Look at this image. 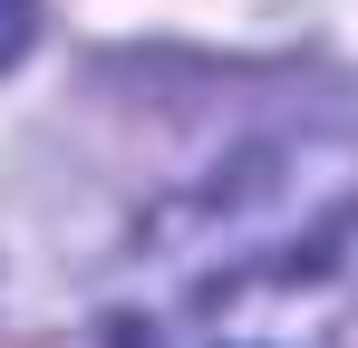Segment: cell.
<instances>
[{"label":"cell","instance_id":"obj_1","mask_svg":"<svg viewBox=\"0 0 358 348\" xmlns=\"http://www.w3.org/2000/svg\"><path fill=\"white\" fill-rule=\"evenodd\" d=\"M29 29H39V0H0V68L29 49Z\"/></svg>","mask_w":358,"mask_h":348}]
</instances>
